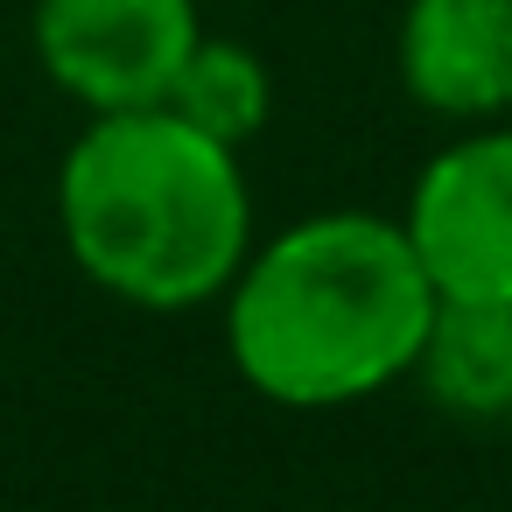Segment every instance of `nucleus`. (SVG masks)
Returning a JSON list of instances; mask_svg holds the SVG:
<instances>
[{
	"label": "nucleus",
	"instance_id": "1",
	"mask_svg": "<svg viewBox=\"0 0 512 512\" xmlns=\"http://www.w3.org/2000/svg\"><path fill=\"white\" fill-rule=\"evenodd\" d=\"M435 281L400 218L316 211L246 253L225 288V351L281 407H351L414 372Z\"/></svg>",
	"mask_w": 512,
	"mask_h": 512
},
{
	"label": "nucleus",
	"instance_id": "2",
	"mask_svg": "<svg viewBox=\"0 0 512 512\" xmlns=\"http://www.w3.org/2000/svg\"><path fill=\"white\" fill-rule=\"evenodd\" d=\"M57 225L85 281L134 309H204L253 253L239 148L169 106L92 113L57 169Z\"/></svg>",
	"mask_w": 512,
	"mask_h": 512
},
{
	"label": "nucleus",
	"instance_id": "3",
	"mask_svg": "<svg viewBox=\"0 0 512 512\" xmlns=\"http://www.w3.org/2000/svg\"><path fill=\"white\" fill-rule=\"evenodd\" d=\"M197 36V0H36V64L85 113L162 106Z\"/></svg>",
	"mask_w": 512,
	"mask_h": 512
},
{
	"label": "nucleus",
	"instance_id": "4",
	"mask_svg": "<svg viewBox=\"0 0 512 512\" xmlns=\"http://www.w3.org/2000/svg\"><path fill=\"white\" fill-rule=\"evenodd\" d=\"M400 225L435 295L512 302V127H477L428 155Z\"/></svg>",
	"mask_w": 512,
	"mask_h": 512
},
{
	"label": "nucleus",
	"instance_id": "5",
	"mask_svg": "<svg viewBox=\"0 0 512 512\" xmlns=\"http://www.w3.org/2000/svg\"><path fill=\"white\" fill-rule=\"evenodd\" d=\"M400 85L435 120L512 113V0H407L393 36Z\"/></svg>",
	"mask_w": 512,
	"mask_h": 512
},
{
	"label": "nucleus",
	"instance_id": "6",
	"mask_svg": "<svg viewBox=\"0 0 512 512\" xmlns=\"http://www.w3.org/2000/svg\"><path fill=\"white\" fill-rule=\"evenodd\" d=\"M407 379H421V393L442 414L505 421L512 414V302L435 295V316H428V337H421Z\"/></svg>",
	"mask_w": 512,
	"mask_h": 512
},
{
	"label": "nucleus",
	"instance_id": "7",
	"mask_svg": "<svg viewBox=\"0 0 512 512\" xmlns=\"http://www.w3.org/2000/svg\"><path fill=\"white\" fill-rule=\"evenodd\" d=\"M162 106L183 113L190 127H204L211 141L246 148L274 113V78H267L260 50H246L232 36H197V50L183 57V71H176Z\"/></svg>",
	"mask_w": 512,
	"mask_h": 512
},
{
	"label": "nucleus",
	"instance_id": "8",
	"mask_svg": "<svg viewBox=\"0 0 512 512\" xmlns=\"http://www.w3.org/2000/svg\"><path fill=\"white\" fill-rule=\"evenodd\" d=\"M505 428H512V414H505Z\"/></svg>",
	"mask_w": 512,
	"mask_h": 512
}]
</instances>
